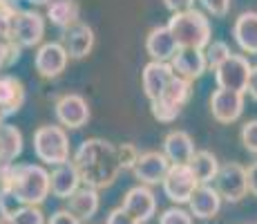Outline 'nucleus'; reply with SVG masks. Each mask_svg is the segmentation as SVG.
I'll use <instances>...</instances> for the list:
<instances>
[{"mask_svg":"<svg viewBox=\"0 0 257 224\" xmlns=\"http://www.w3.org/2000/svg\"><path fill=\"white\" fill-rule=\"evenodd\" d=\"M166 9L172 14H184V12H190L195 9V0H164Z\"/></svg>","mask_w":257,"mask_h":224,"instance_id":"58836bf2","label":"nucleus"},{"mask_svg":"<svg viewBox=\"0 0 257 224\" xmlns=\"http://www.w3.org/2000/svg\"><path fill=\"white\" fill-rule=\"evenodd\" d=\"M54 114L56 121L67 130H78L90 121V106L81 94H63L54 103Z\"/></svg>","mask_w":257,"mask_h":224,"instance_id":"1a4fd4ad","label":"nucleus"},{"mask_svg":"<svg viewBox=\"0 0 257 224\" xmlns=\"http://www.w3.org/2000/svg\"><path fill=\"white\" fill-rule=\"evenodd\" d=\"M27 3H29V5H36V7H43V5H47V7H49L54 0H27Z\"/></svg>","mask_w":257,"mask_h":224,"instance_id":"37998d69","label":"nucleus"},{"mask_svg":"<svg viewBox=\"0 0 257 224\" xmlns=\"http://www.w3.org/2000/svg\"><path fill=\"white\" fill-rule=\"evenodd\" d=\"M221 195L217 193L215 186L210 184H199V188L195 191V195L190 197L188 206H190V215L197 220H212L219 215L221 211Z\"/></svg>","mask_w":257,"mask_h":224,"instance_id":"dca6fc26","label":"nucleus"},{"mask_svg":"<svg viewBox=\"0 0 257 224\" xmlns=\"http://www.w3.org/2000/svg\"><path fill=\"white\" fill-rule=\"evenodd\" d=\"M246 92H248V97L257 101V65H253L250 69V77H248V88H246Z\"/></svg>","mask_w":257,"mask_h":224,"instance_id":"a19ab883","label":"nucleus"},{"mask_svg":"<svg viewBox=\"0 0 257 224\" xmlns=\"http://www.w3.org/2000/svg\"><path fill=\"white\" fill-rule=\"evenodd\" d=\"M23 153V132L12 123L0 126V164H16Z\"/></svg>","mask_w":257,"mask_h":224,"instance_id":"393cba45","label":"nucleus"},{"mask_svg":"<svg viewBox=\"0 0 257 224\" xmlns=\"http://www.w3.org/2000/svg\"><path fill=\"white\" fill-rule=\"evenodd\" d=\"M121 208L127 215L135 217L139 224H146V222H150L157 213V197H155V193L150 191V186L137 184V186L127 188V193L123 195Z\"/></svg>","mask_w":257,"mask_h":224,"instance_id":"f8f14e48","label":"nucleus"},{"mask_svg":"<svg viewBox=\"0 0 257 224\" xmlns=\"http://www.w3.org/2000/svg\"><path fill=\"white\" fill-rule=\"evenodd\" d=\"M0 224H16V222H14L12 215H7V217H3V220H0Z\"/></svg>","mask_w":257,"mask_h":224,"instance_id":"c03bdc74","label":"nucleus"},{"mask_svg":"<svg viewBox=\"0 0 257 224\" xmlns=\"http://www.w3.org/2000/svg\"><path fill=\"white\" fill-rule=\"evenodd\" d=\"M215 188L224 202H228V204L241 202L248 195V175H246V168L237 162L221 164L217 179H215Z\"/></svg>","mask_w":257,"mask_h":224,"instance_id":"423d86ee","label":"nucleus"},{"mask_svg":"<svg viewBox=\"0 0 257 224\" xmlns=\"http://www.w3.org/2000/svg\"><path fill=\"white\" fill-rule=\"evenodd\" d=\"M170 159L159 151H146L141 153L139 162L132 168V175L143 186H157V184H164V179L170 171Z\"/></svg>","mask_w":257,"mask_h":224,"instance_id":"9d476101","label":"nucleus"},{"mask_svg":"<svg viewBox=\"0 0 257 224\" xmlns=\"http://www.w3.org/2000/svg\"><path fill=\"white\" fill-rule=\"evenodd\" d=\"M7 215H12V211H9V206H7V197L0 195V220Z\"/></svg>","mask_w":257,"mask_h":224,"instance_id":"79ce46f5","label":"nucleus"},{"mask_svg":"<svg viewBox=\"0 0 257 224\" xmlns=\"http://www.w3.org/2000/svg\"><path fill=\"white\" fill-rule=\"evenodd\" d=\"M23 47L18 43H14L12 38H0V72L12 65H16L21 61Z\"/></svg>","mask_w":257,"mask_h":224,"instance_id":"c85d7f7f","label":"nucleus"},{"mask_svg":"<svg viewBox=\"0 0 257 224\" xmlns=\"http://www.w3.org/2000/svg\"><path fill=\"white\" fill-rule=\"evenodd\" d=\"M146 52L150 54L152 61H159V63H170L175 58V54L179 52V45H177L175 36L170 34L168 25H159V27H152L148 32Z\"/></svg>","mask_w":257,"mask_h":224,"instance_id":"4468645a","label":"nucleus"},{"mask_svg":"<svg viewBox=\"0 0 257 224\" xmlns=\"http://www.w3.org/2000/svg\"><path fill=\"white\" fill-rule=\"evenodd\" d=\"M175 77V69L170 63H159V61H150L141 72V83H143V92L150 101L159 99L164 94V90L168 88V83Z\"/></svg>","mask_w":257,"mask_h":224,"instance_id":"2eb2a0df","label":"nucleus"},{"mask_svg":"<svg viewBox=\"0 0 257 224\" xmlns=\"http://www.w3.org/2000/svg\"><path fill=\"white\" fill-rule=\"evenodd\" d=\"M150 112H152V117H155L157 121H161V123L175 121V119L181 114L179 108H175V106H170V103H166L164 99H155V101H150Z\"/></svg>","mask_w":257,"mask_h":224,"instance_id":"7c9ffc66","label":"nucleus"},{"mask_svg":"<svg viewBox=\"0 0 257 224\" xmlns=\"http://www.w3.org/2000/svg\"><path fill=\"white\" fill-rule=\"evenodd\" d=\"M239 139H241V146L250 153V155H257V119H250L241 126V132H239Z\"/></svg>","mask_w":257,"mask_h":224,"instance_id":"473e14b6","label":"nucleus"},{"mask_svg":"<svg viewBox=\"0 0 257 224\" xmlns=\"http://www.w3.org/2000/svg\"><path fill=\"white\" fill-rule=\"evenodd\" d=\"M0 3H3V0H0Z\"/></svg>","mask_w":257,"mask_h":224,"instance_id":"49530a36","label":"nucleus"},{"mask_svg":"<svg viewBox=\"0 0 257 224\" xmlns=\"http://www.w3.org/2000/svg\"><path fill=\"white\" fill-rule=\"evenodd\" d=\"M27 92L18 77L14 74H0V112L5 119L14 117L23 108Z\"/></svg>","mask_w":257,"mask_h":224,"instance_id":"f3484780","label":"nucleus"},{"mask_svg":"<svg viewBox=\"0 0 257 224\" xmlns=\"http://www.w3.org/2000/svg\"><path fill=\"white\" fill-rule=\"evenodd\" d=\"M45 18L34 9H21L12 21V41L21 47H41L45 36Z\"/></svg>","mask_w":257,"mask_h":224,"instance_id":"0eeeda50","label":"nucleus"},{"mask_svg":"<svg viewBox=\"0 0 257 224\" xmlns=\"http://www.w3.org/2000/svg\"><path fill=\"white\" fill-rule=\"evenodd\" d=\"M72 164L81 175L83 186L96 188V191L112 186L116 182L118 173L123 171L121 162H118L116 143L98 137L85 139V141L78 143V148L72 155Z\"/></svg>","mask_w":257,"mask_h":224,"instance_id":"f257e3e1","label":"nucleus"},{"mask_svg":"<svg viewBox=\"0 0 257 224\" xmlns=\"http://www.w3.org/2000/svg\"><path fill=\"white\" fill-rule=\"evenodd\" d=\"M63 47L67 49V54H70V58L74 61H81V58H85L87 54L92 52L94 47V32L90 25L85 23H76L74 27L65 29L63 32Z\"/></svg>","mask_w":257,"mask_h":224,"instance_id":"6ab92c4d","label":"nucleus"},{"mask_svg":"<svg viewBox=\"0 0 257 224\" xmlns=\"http://www.w3.org/2000/svg\"><path fill=\"white\" fill-rule=\"evenodd\" d=\"M204 54H206V61H208V69H212V72H215L219 65H224V63L233 56L228 43H226V41H217V38H212L210 45L204 49Z\"/></svg>","mask_w":257,"mask_h":224,"instance_id":"cd10ccee","label":"nucleus"},{"mask_svg":"<svg viewBox=\"0 0 257 224\" xmlns=\"http://www.w3.org/2000/svg\"><path fill=\"white\" fill-rule=\"evenodd\" d=\"M12 217L16 224H47L41 206H18L16 211H12Z\"/></svg>","mask_w":257,"mask_h":224,"instance_id":"c756f323","label":"nucleus"},{"mask_svg":"<svg viewBox=\"0 0 257 224\" xmlns=\"http://www.w3.org/2000/svg\"><path fill=\"white\" fill-rule=\"evenodd\" d=\"M170 65L177 77L188 79V81L201 79L208 72V61H206V54L201 49H179L170 61Z\"/></svg>","mask_w":257,"mask_h":224,"instance_id":"a211bd4d","label":"nucleus"},{"mask_svg":"<svg viewBox=\"0 0 257 224\" xmlns=\"http://www.w3.org/2000/svg\"><path fill=\"white\" fill-rule=\"evenodd\" d=\"M168 29L175 36L179 49H201L204 52L212 41V25L199 9L172 14V18L168 21Z\"/></svg>","mask_w":257,"mask_h":224,"instance_id":"7ed1b4c3","label":"nucleus"},{"mask_svg":"<svg viewBox=\"0 0 257 224\" xmlns=\"http://www.w3.org/2000/svg\"><path fill=\"white\" fill-rule=\"evenodd\" d=\"M0 126H5V117H3V112H0Z\"/></svg>","mask_w":257,"mask_h":224,"instance_id":"a18cd8bd","label":"nucleus"},{"mask_svg":"<svg viewBox=\"0 0 257 224\" xmlns=\"http://www.w3.org/2000/svg\"><path fill=\"white\" fill-rule=\"evenodd\" d=\"M246 175H248V193H253L257 197V162H253L246 168Z\"/></svg>","mask_w":257,"mask_h":224,"instance_id":"ea45409f","label":"nucleus"},{"mask_svg":"<svg viewBox=\"0 0 257 224\" xmlns=\"http://www.w3.org/2000/svg\"><path fill=\"white\" fill-rule=\"evenodd\" d=\"M105 224H139V222H137L132 215H127L121 206H116V208H112V211L107 213Z\"/></svg>","mask_w":257,"mask_h":224,"instance_id":"e433bc0d","label":"nucleus"},{"mask_svg":"<svg viewBox=\"0 0 257 224\" xmlns=\"http://www.w3.org/2000/svg\"><path fill=\"white\" fill-rule=\"evenodd\" d=\"M47 224H83V222L76 220L67 208H58V211H54L52 215L47 217Z\"/></svg>","mask_w":257,"mask_h":224,"instance_id":"4c0bfd02","label":"nucleus"},{"mask_svg":"<svg viewBox=\"0 0 257 224\" xmlns=\"http://www.w3.org/2000/svg\"><path fill=\"white\" fill-rule=\"evenodd\" d=\"M201 7L215 18H224L230 9V0H199Z\"/></svg>","mask_w":257,"mask_h":224,"instance_id":"c9c22d12","label":"nucleus"},{"mask_svg":"<svg viewBox=\"0 0 257 224\" xmlns=\"http://www.w3.org/2000/svg\"><path fill=\"white\" fill-rule=\"evenodd\" d=\"M233 38L246 54H257V12H244L233 23Z\"/></svg>","mask_w":257,"mask_h":224,"instance_id":"5701e85b","label":"nucleus"},{"mask_svg":"<svg viewBox=\"0 0 257 224\" xmlns=\"http://www.w3.org/2000/svg\"><path fill=\"white\" fill-rule=\"evenodd\" d=\"M164 155L170 164H190L195 157V141L186 130H170L164 137Z\"/></svg>","mask_w":257,"mask_h":224,"instance_id":"aec40b11","label":"nucleus"},{"mask_svg":"<svg viewBox=\"0 0 257 224\" xmlns=\"http://www.w3.org/2000/svg\"><path fill=\"white\" fill-rule=\"evenodd\" d=\"M161 188H164L168 200L175 204V206H179V204L190 202V197L199 188V182H197L190 164H172L164 184H161Z\"/></svg>","mask_w":257,"mask_h":224,"instance_id":"39448f33","label":"nucleus"},{"mask_svg":"<svg viewBox=\"0 0 257 224\" xmlns=\"http://www.w3.org/2000/svg\"><path fill=\"white\" fill-rule=\"evenodd\" d=\"M253 65L244 54H233L224 65L215 69V83L219 90H233V92H244L248 88V77Z\"/></svg>","mask_w":257,"mask_h":224,"instance_id":"6e6552de","label":"nucleus"},{"mask_svg":"<svg viewBox=\"0 0 257 224\" xmlns=\"http://www.w3.org/2000/svg\"><path fill=\"white\" fill-rule=\"evenodd\" d=\"M190 94H192V81H188V79H181V77H172V81L168 83V88L164 90V94H161L159 99H164L166 103H170V106L175 108H184L188 101H190Z\"/></svg>","mask_w":257,"mask_h":224,"instance_id":"bb28decb","label":"nucleus"},{"mask_svg":"<svg viewBox=\"0 0 257 224\" xmlns=\"http://www.w3.org/2000/svg\"><path fill=\"white\" fill-rule=\"evenodd\" d=\"M190 168L199 184H210L217 179V173H219L221 164L210 151H197L190 162Z\"/></svg>","mask_w":257,"mask_h":224,"instance_id":"a878e982","label":"nucleus"},{"mask_svg":"<svg viewBox=\"0 0 257 224\" xmlns=\"http://www.w3.org/2000/svg\"><path fill=\"white\" fill-rule=\"evenodd\" d=\"M49 177H52V195L58 197V200H65V202L83 186L81 175H78L76 166H74L72 162L63 164V166H56L49 173Z\"/></svg>","mask_w":257,"mask_h":224,"instance_id":"412c9836","label":"nucleus"},{"mask_svg":"<svg viewBox=\"0 0 257 224\" xmlns=\"http://www.w3.org/2000/svg\"><path fill=\"white\" fill-rule=\"evenodd\" d=\"M14 173H16V164H0V195H12Z\"/></svg>","mask_w":257,"mask_h":224,"instance_id":"f704fd0d","label":"nucleus"},{"mask_svg":"<svg viewBox=\"0 0 257 224\" xmlns=\"http://www.w3.org/2000/svg\"><path fill=\"white\" fill-rule=\"evenodd\" d=\"M116 151H118V162H121L123 171H132L135 164L139 162V157H141L139 148H137L135 143H118Z\"/></svg>","mask_w":257,"mask_h":224,"instance_id":"2f4dec72","label":"nucleus"},{"mask_svg":"<svg viewBox=\"0 0 257 224\" xmlns=\"http://www.w3.org/2000/svg\"><path fill=\"white\" fill-rule=\"evenodd\" d=\"M52 195V177L41 164H16L12 195L21 206H41Z\"/></svg>","mask_w":257,"mask_h":224,"instance_id":"f03ea898","label":"nucleus"},{"mask_svg":"<svg viewBox=\"0 0 257 224\" xmlns=\"http://www.w3.org/2000/svg\"><path fill=\"white\" fill-rule=\"evenodd\" d=\"M98 206H101L98 191L96 188H90V186H81L70 200H67V211L81 222H90L98 213Z\"/></svg>","mask_w":257,"mask_h":224,"instance_id":"4be33fe9","label":"nucleus"},{"mask_svg":"<svg viewBox=\"0 0 257 224\" xmlns=\"http://www.w3.org/2000/svg\"><path fill=\"white\" fill-rule=\"evenodd\" d=\"M159 224H192V215L181 206H170L159 215Z\"/></svg>","mask_w":257,"mask_h":224,"instance_id":"72a5a7b5","label":"nucleus"},{"mask_svg":"<svg viewBox=\"0 0 257 224\" xmlns=\"http://www.w3.org/2000/svg\"><path fill=\"white\" fill-rule=\"evenodd\" d=\"M34 155L47 166H63L70 162V137L63 126H41L34 132Z\"/></svg>","mask_w":257,"mask_h":224,"instance_id":"20e7f679","label":"nucleus"},{"mask_svg":"<svg viewBox=\"0 0 257 224\" xmlns=\"http://www.w3.org/2000/svg\"><path fill=\"white\" fill-rule=\"evenodd\" d=\"M244 92H233V90H219L217 88L210 97V112L212 119L219 123H233L244 114Z\"/></svg>","mask_w":257,"mask_h":224,"instance_id":"ddd939ff","label":"nucleus"},{"mask_svg":"<svg viewBox=\"0 0 257 224\" xmlns=\"http://www.w3.org/2000/svg\"><path fill=\"white\" fill-rule=\"evenodd\" d=\"M47 21L61 32L81 23V5L76 0H54L47 7Z\"/></svg>","mask_w":257,"mask_h":224,"instance_id":"b1692460","label":"nucleus"},{"mask_svg":"<svg viewBox=\"0 0 257 224\" xmlns=\"http://www.w3.org/2000/svg\"><path fill=\"white\" fill-rule=\"evenodd\" d=\"M67 61H70V54L63 47V43L58 41H49L43 43L36 49V56H34V67L41 74L43 79H56L65 72Z\"/></svg>","mask_w":257,"mask_h":224,"instance_id":"9b49d317","label":"nucleus"}]
</instances>
